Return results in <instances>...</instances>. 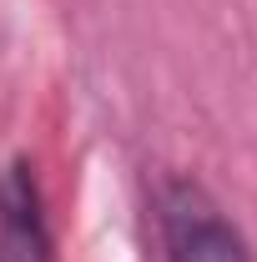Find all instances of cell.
<instances>
[{
  "label": "cell",
  "mask_w": 257,
  "mask_h": 262,
  "mask_svg": "<svg viewBox=\"0 0 257 262\" xmlns=\"http://www.w3.org/2000/svg\"><path fill=\"white\" fill-rule=\"evenodd\" d=\"M0 262H51V227L31 162L0 171Z\"/></svg>",
  "instance_id": "2"
},
{
  "label": "cell",
  "mask_w": 257,
  "mask_h": 262,
  "mask_svg": "<svg viewBox=\"0 0 257 262\" xmlns=\"http://www.w3.org/2000/svg\"><path fill=\"white\" fill-rule=\"evenodd\" d=\"M157 222L166 262H252V247L237 232V222L187 177L161 187Z\"/></svg>",
  "instance_id": "1"
}]
</instances>
